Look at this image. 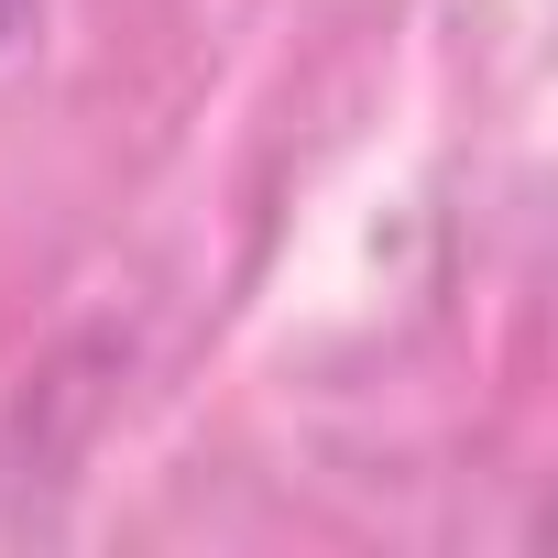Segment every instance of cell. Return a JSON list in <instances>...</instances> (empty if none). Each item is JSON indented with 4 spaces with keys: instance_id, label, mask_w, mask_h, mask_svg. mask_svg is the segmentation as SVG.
Wrapping results in <instances>:
<instances>
[{
    "instance_id": "obj_1",
    "label": "cell",
    "mask_w": 558,
    "mask_h": 558,
    "mask_svg": "<svg viewBox=\"0 0 558 558\" xmlns=\"http://www.w3.org/2000/svg\"><path fill=\"white\" fill-rule=\"evenodd\" d=\"M12 23H23V0H0V34H12Z\"/></svg>"
}]
</instances>
